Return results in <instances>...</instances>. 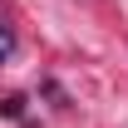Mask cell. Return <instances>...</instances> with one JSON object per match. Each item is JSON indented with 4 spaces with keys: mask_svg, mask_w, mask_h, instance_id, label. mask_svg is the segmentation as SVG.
Listing matches in <instances>:
<instances>
[{
    "mask_svg": "<svg viewBox=\"0 0 128 128\" xmlns=\"http://www.w3.org/2000/svg\"><path fill=\"white\" fill-rule=\"evenodd\" d=\"M10 54H15V34L0 25V59H10Z\"/></svg>",
    "mask_w": 128,
    "mask_h": 128,
    "instance_id": "cell-1",
    "label": "cell"
}]
</instances>
